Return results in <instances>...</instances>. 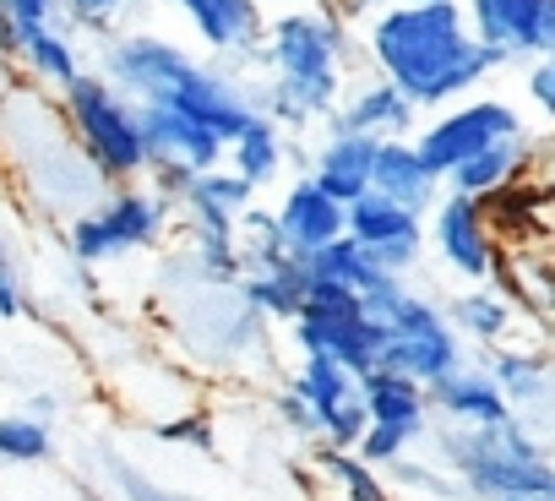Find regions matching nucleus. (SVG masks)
I'll return each instance as SVG.
<instances>
[{"label":"nucleus","mask_w":555,"mask_h":501,"mask_svg":"<svg viewBox=\"0 0 555 501\" xmlns=\"http://www.w3.org/2000/svg\"><path fill=\"white\" fill-rule=\"evenodd\" d=\"M311 279H327V284H344V290H354V295H371L382 279H387V268L371 257V251L354 240V234H338L333 245H322L317 257H306L300 262Z\"/></svg>","instance_id":"obj_25"},{"label":"nucleus","mask_w":555,"mask_h":501,"mask_svg":"<svg viewBox=\"0 0 555 501\" xmlns=\"http://www.w3.org/2000/svg\"><path fill=\"white\" fill-rule=\"evenodd\" d=\"M234 245H240L245 273H261V268L289 262V245H284V229H278V218H272V213H256V207L240 213V223H234Z\"/></svg>","instance_id":"obj_29"},{"label":"nucleus","mask_w":555,"mask_h":501,"mask_svg":"<svg viewBox=\"0 0 555 501\" xmlns=\"http://www.w3.org/2000/svg\"><path fill=\"white\" fill-rule=\"evenodd\" d=\"M495 279L533 311V317H544V322H555V251H544V245H522V240H512V245H495Z\"/></svg>","instance_id":"obj_20"},{"label":"nucleus","mask_w":555,"mask_h":501,"mask_svg":"<svg viewBox=\"0 0 555 501\" xmlns=\"http://www.w3.org/2000/svg\"><path fill=\"white\" fill-rule=\"evenodd\" d=\"M365 50L414 110L457 104L501 66V55L468 34L457 0H430V7L387 0L376 17H365Z\"/></svg>","instance_id":"obj_1"},{"label":"nucleus","mask_w":555,"mask_h":501,"mask_svg":"<svg viewBox=\"0 0 555 501\" xmlns=\"http://www.w3.org/2000/svg\"><path fill=\"white\" fill-rule=\"evenodd\" d=\"M295 344H300L306 355L338 360L349 376H365V371H376V360H382L387 327L371 322V317H322V311H300V317H295Z\"/></svg>","instance_id":"obj_13"},{"label":"nucleus","mask_w":555,"mask_h":501,"mask_svg":"<svg viewBox=\"0 0 555 501\" xmlns=\"http://www.w3.org/2000/svg\"><path fill=\"white\" fill-rule=\"evenodd\" d=\"M522 158H528V142H522V137H512V142H495V147L474 153L468 164H457L441 185H447V191H457V196L485 202V196H501V191H512V185H517Z\"/></svg>","instance_id":"obj_23"},{"label":"nucleus","mask_w":555,"mask_h":501,"mask_svg":"<svg viewBox=\"0 0 555 501\" xmlns=\"http://www.w3.org/2000/svg\"><path fill=\"white\" fill-rule=\"evenodd\" d=\"M50 458V425L34 414H0V463H39Z\"/></svg>","instance_id":"obj_32"},{"label":"nucleus","mask_w":555,"mask_h":501,"mask_svg":"<svg viewBox=\"0 0 555 501\" xmlns=\"http://www.w3.org/2000/svg\"><path fill=\"white\" fill-rule=\"evenodd\" d=\"M452 322H457V333L495 344V338L506 333V322H512V306H506L501 295H490V290H468V295L452 306Z\"/></svg>","instance_id":"obj_30"},{"label":"nucleus","mask_w":555,"mask_h":501,"mask_svg":"<svg viewBox=\"0 0 555 501\" xmlns=\"http://www.w3.org/2000/svg\"><path fill=\"white\" fill-rule=\"evenodd\" d=\"M490 376H495V387L506 393V403H512V398H539V387H544V365H539L533 355H501Z\"/></svg>","instance_id":"obj_33"},{"label":"nucleus","mask_w":555,"mask_h":501,"mask_svg":"<svg viewBox=\"0 0 555 501\" xmlns=\"http://www.w3.org/2000/svg\"><path fill=\"white\" fill-rule=\"evenodd\" d=\"M250 196H256V185L240 180L229 164H218V169L196 175L191 191H185L180 202H185V213H191V234L234 240V223H240V213L250 207Z\"/></svg>","instance_id":"obj_18"},{"label":"nucleus","mask_w":555,"mask_h":501,"mask_svg":"<svg viewBox=\"0 0 555 501\" xmlns=\"http://www.w3.org/2000/svg\"><path fill=\"white\" fill-rule=\"evenodd\" d=\"M512 137H522V115L506 99H468V104H452L447 115H436L414 137V153L425 158V169L436 180H447L457 164H468L474 153H485L495 142H512Z\"/></svg>","instance_id":"obj_7"},{"label":"nucleus","mask_w":555,"mask_h":501,"mask_svg":"<svg viewBox=\"0 0 555 501\" xmlns=\"http://www.w3.org/2000/svg\"><path fill=\"white\" fill-rule=\"evenodd\" d=\"M322 468L338 479V490L349 496V501H392V490L382 485V474L360 458V452H344V447H327L322 452Z\"/></svg>","instance_id":"obj_31"},{"label":"nucleus","mask_w":555,"mask_h":501,"mask_svg":"<svg viewBox=\"0 0 555 501\" xmlns=\"http://www.w3.org/2000/svg\"><path fill=\"white\" fill-rule=\"evenodd\" d=\"M278 409H284V420H289L295 431H306V436L317 431V414H311V403H306L300 393H284V398H278Z\"/></svg>","instance_id":"obj_40"},{"label":"nucleus","mask_w":555,"mask_h":501,"mask_svg":"<svg viewBox=\"0 0 555 501\" xmlns=\"http://www.w3.org/2000/svg\"><path fill=\"white\" fill-rule=\"evenodd\" d=\"M550 7H555V0H550Z\"/></svg>","instance_id":"obj_45"},{"label":"nucleus","mask_w":555,"mask_h":501,"mask_svg":"<svg viewBox=\"0 0 555 501\" xmlns=\"http://www.w3.org/2000/svg\"><path fill=\"white\" fill-rule=\"evenodd\" d=\"M169 223V202L153 191V185H115L104 196V207L93 213H77L72 218V257L77 262H115L126 251H142V245H158Z\"/></svg>","instance_id":"obj_5"},{"label":"nucleus","mask_w":555,"mask_h":501,"mask_svg":"<svg viewBox=\"0 0 555 501\" xmlns=\"http://www.w3.org/2000/svg\"><path fill=\"white\" fill-rule=\"evenodd\" d=\"M223 164H229L240 180H250V185L278 180V169H284V131H278L267 115H256V120L223 147Z\"/></svg>","instance_id":"obj_27"},{"label":"nucleus","mask_w":555,"mask_h":501,"mask_svg":"<svg viewBox=\"0 0 555 501\" xmlns=\"http://www.w3.org/2000/svg\"><path fill=\"white\" fill-rule=\"evenodd\" d=\"M360 398H365V409H371V425H403V431H425V414H430V398H425V387L420 382H409V376H392V371H365L360 376Z\"/></svg>","instance_id":"obj_24"},{"label":"nucleus","mask_w":555,"mask_h":501,"mask_svg":"<svg viewBox=\"0 0 555 501\" xmlns=\"http://www.w3.org/2000/svg\"><path fill=\"white\" fill-rule=\"evenodd\" d=\"M501 501H555V496H501Z\"/></svg>","instance_id":"obj_43"},{"label":"nucleus","mask_w":555,"mask_h":501,"mask_svg":"<svg viewBox=\"0 0 555 501\" xmlns=\"http://www.w3.org/2000/svg\"><path fill=\"white\" fill-rule=\"evenodd\" d=\"M425 398H430L447 420H463L468 431H490V425H506V420H512V403H506V393L495 387L490 371L457 365V371L436 376V382L425 387Z\"/></svg>","instance_id":"obj_15"},{"label":"nucleus","mask_w":555,"mask_h":501,"mask_svg":"<svg viewBox=\"0 0 555 501\" xmlns=\"http://www.w3.org/2000/svg\"><path fill=\"white\" fill-rule=\"evenodd\" d=\"M272 218H278V229H284V245H289L295 262L317 257L322 245H333L338 234H349V207L333 202L311 175H300V180L284 191V202H278Z\"/></svg>","instance_id":"obj_12"},{"label":"nucleus","mask_w":555,"mask_h":501,"mask_svg":"<svg viewBox=\"0 0 555 501\" xmlns=\"http://www.w3.org/2000/svg\"><path fill=\"white\" fill-rule=\"evenodd\" d=\"M137 126H142L147 169H191V175H207V169L223 164V142H218L207 126H196L191 115L137 104Z\"/></svg>","instance_id":"obj_11"},{"label":"nucleus","mask_w":555,"mask_h":501,"mask_svg":"<svg viewBox=\"0 0 555 501\" xmlns=\"http://www.w3.org/2000/svg\"><path fill=\"white\" fill-rule=\"evenodd\" d=\"M185 17V28L218 50V55H240V61H261V7L256 0H169Z\"/></svg>","instance_id":"obj_14"},{"label":"nucleus","mask_w":555,"mask_h":501,"mask_svg":"<svg viewBox=\"0 0 555 501\" xmlns=\"http://www.w3.org/2000/svg\"><path fill=\"white\" fill-rule=\"evenodd\" d=\"M414 104L387 82V77H376V82H365V88H354L344 104H338V115L327 120L333 131H360V137H376V142H387V137H403L409 126H414Z\"/></svg>","instance_id":"obj_19"},{"label":"nucleus","mask_w":555,"mask_h":501,"mask_svg":"<svg viewBox=\"0 0 555 501\" xmlns=\"http://www.w3.org/2000/svg\"><path fill=\"white\" fill-rule=\"evenodd\" d=\"M289 393H300V398L311 403V414H327L333 403H344V398L360 393V376H349V371H344L338 360H327V355H306V365L295 371Z\"/></svg>","instance_id":"obj_28"},{"label":"nucleus","mask_w":555,"mask_h":501,"mask_svg":"<svg viewBox=\"0 0 555 501\" xmlns=\"http://www.w3.org/2000/svg\"><path fill=\"white\" fill-rule=\"evenodd\" d=\"M371 191L387 196V202H398V207H409V213H420V218L441 202V180L425 169V158H420L414 142H403V137H387V142L376 147Z\"/></svg>","instance_id":"obj_16"},{"label":"nucleus","mask_w":555,"mask_h":501,"mask_svg":"<svg viewBox=\"0 0 555 501\" xmlns=\"http://www.w3.org/2000/svg\"><path fill=\"white\" fill-rule=\"evenodd\" d=\"M7 50L28 66V77L34 82H44V88H72L77 77H82V55H77V44L55 28V23H44V28H23V34H12L7 39Z\"/></svg>","instance_id":"obj_22"},{"label":"nucleus","mask_w":555,"mask_h":501,"mask_svg":"<svg viewBox=\"0 0 555 501\" xmlns=\"http://www.w3.org/2000/svg\"><path fill=\"white\" fill-rule=\"evenodd\" d=\"M349 234L371 251V257L387 268V273H403L420 262V251H425V218L365 191L360 202H349Z\"/></svg>","instance_id":"obj_10"},{"label":"nucleus","mask_w":555,"mask_h":501,"mask_svg":"<svg viewBox=\"0 0 555 501\" xmlns=\"http://www.w3.org/2000/svg\"><path fill=\"white\" fill-rule=\"evenodd\" d=\"M109 479L120 485L126 501H191V496H180V490H169V485H153L147 474H137V468H126V463H109Z\"/></svg>","instance_id":"obj_37"},{"label":"nucleus","mask_w":555,"mask_h":501,"mask_svg":"<svg viewBox=\"0 0 555 501\" xmlns=\"http://www.w3.org/2000/svg\"><path fill=\"white\" fill-rule=\"evenodd\" d=\"M528 99H533L539 115L555 120V50L539 55V61H528Z\"/></svg>","instance_id":"obj_38"},{"label":"nucleus","mask_w":555,"mask_h":501,"mask_svg":"<svg viewBox=\"0 0 555 501\" xmlns=\"http://www.w3.org/2000/svg\"><path fill=\"white\" fill-rule=\"evenodd\" d=\"M387 7V0H327V12H338V17H376Z\"/></svg>","instance_id":"obj_41"},{"label":"nucleus","mask_w":555,"mask_h":501,"mask_svg":"<svg viewBox=\"0 0 555 501\" xmlns=\"http://www.w3.org/2000/svg\"><path fill=\"white\" fill-rule=\"evenodd\" d=\"M376 365L392 371V376H409V382L430 387L436 376L457 371V338H452V327H436V333H387Z\"/></svg>","instance_id":"obj_21"},{"label":"nucleus","mask_w":555,"mask_h":501,"mask_svg":"<svg viewBox=\"0 0 555 501\" xmlns=\"http://www.w3.org/2000/svg\"><path fill=\"white\" fill-rule=\"evenodd\" d=\"M468 34L506 61H539L555 50V7L550 0H457Z\"/></svg>","instance_id":"obj_8"},{"label":"nucleus","mask_w":555,"mask_h":501,"mask_svg":"<svg viewBox=\"0 0 555 501\" xmlns=\"http://www.w3.org/2000/svg\"><path fill=\"white\" fill-rule=\"evenodd\" d=\"M344 55H349V28L338 12L327 7L278 12L261 28L267 82L250 99L256 115H267L278 131H306L317 120H333L344 104Z\"/></svg>","instance_id":"obj_2"},{"label":"nucleus","mask_w":555,"mask_h":501,"mask_svg":"<svg viewBox=\"0 0 555 501\" xmlns=\"http://www.w3.org/2000/svg\"><path fill=\"white\" fill-rule=\"evenodd\" d=\"M126 7H137V0H61V12H66L77 28H93V34H109V23H115Z\"/></svg>","instance_id":"obj_36"},{"label":"nucleus","mask_w":555,"mask_h":501,"mask_svg":"<svg viewBox=\"0 0 555 501\" xmlns=\"http://www.w3.org/2000/svg\"><path fill=\"white\" fill-rule=\"evenodd\" d=\"M17 311H23V279H17L7 234H0V317H17Z\"/></svg>","instance_id":"obj_39"},{"label":"nucleus","mask_w":555,"mask_h":501,"mask_svg":"<svg viewBox=\"0 0 555 501\" xmlns=\"http://www.w3.org/2000/svg\"><path fill=\"white\" fill-rule=\"evenodd\" d=\"M66 131H72V142L82 147V158H88L109 185H131L137 175H147L137 104H131L104 72H82V77L66 88Z\"/></svg>","instance_id":"obj_3"},{"label":"nucleus","mask_w":555,"mask_h":501,"mask_svg":"<svg viewBox=\"0 0 555 501\" xmlns=\"http://www.w3.org/2000/svg\"><path fill=\"white\" fill-rule=\"evenodd\" d=\"M240 295L256 317H284L295 322L306 311V268L289 257V262H278V268H261V273H245L240 279Z\"/></svg>","instance_id":"obj_26"},{"label":"nucleus","mask_w":555,"mask_h":501,"mask_svg":"<svg viewBox=\"0 0 555 501\" xmlns=\"http://www.w3.org/2000/svg\"><path fill=\"white\" fill-rule=\"evenodd\" d=\"M403 7H430V0H403Z\"/></svg>","instance_id":"obj_44"},{"label":"nucleus","mask_w":555,"mask_h":501,"mask_svg":"<svg viewBox=\"0 0 555 501\" xmlns=\"http://www.w3.org/2000/svg\"><path fill=\"white\" fill-rule=\"evenodd\" d=\"M376 137H360V131H327V142L317 147L311 158V180L333 196V202H360L371 191V164H376Z\"/></svg>","instance_id":"obj_17"},{"label":"nucleus","mask_w":555,"mask_h":501,"mask_svg":"<svg viewBox=\"0 0 555 501\" xmlns=\"http://www.w3.org/2000/svg\"><path fill=\"white\" fill-rule=\"evenodd\" d=\"M104 77L131 104L169 110L202 77V61H191L180 44H169L158 34H115V39H104Z\"/></svg>","instance_id":"obj_6"},{"label":"nucleus","mask_w":555,"mask_h":501,"mask_svg":"<svg viewBox=\"0 0 555 501\" xmlns=\"http://www.w3.org/2000/svg\"><path fill=\"white\" fill-rule=\"evenodd\" d=\"M414 441V431H403V425H371L365 436H360V458L371 463V468H387V463H398L403 458V447Z\"/></svg>","instance_id":"obj_35"},{"label":"nucleus","mask_w":555,"mask_h":501,"mask_svg":"<svg viewBox=\"0 0 555 501\" xmlns=\"http://www.w3.org/2000/svg\"><path fill=\"white\" fill-rule=\"evenodd\" d=\"M430 245L441 251V262H447L457 279H474V284H479V279L495 273V245H501V234H495L485 202L447 191V196L430 207Z\"/></svg>","instance_id":"obj_9"},{"label":"nucleus","mask_w":555,"mask_h":501,"mask_svg":"<svg viewBox=\"0 0 555 501\" xmlns=\"http://www.w3.org/2000/svg\"><path fill=\"white\" fill-rule=\"evenodd\" d=\"M256 7H284V12H295V7H327V0H256Z\"/></svg>","instance_id":"obj_42"},{"label":"nucleus","mask_w":555,"mask_h":501,"mask_svg":"<svg viewBox=\"0 0 555 501\" xmlns=\"http://www.w3.org/2000/svg\"><path fill=\"white\" fill-rule=\"evenodd\" d=\"M61 17V0H0V39H12L23 28H44Z\"/></svg>","instance_id":"obj_34"},{"label":"nucleus","mask_w":555,"mask_h":501,"mask_svg":"<svg viewBox=\"0 0 555 501\" xmlns=\"http://www.w3.org/2000/svg\"><path fill=\"white\" fill-rule=\"evenodd\" d=\"M447 452H452V468H463V479L495 501L501 496H555V468L533 452L517 420L447 436Z\"/></svg>","instance_id":"obj_4"}]
</instances>
